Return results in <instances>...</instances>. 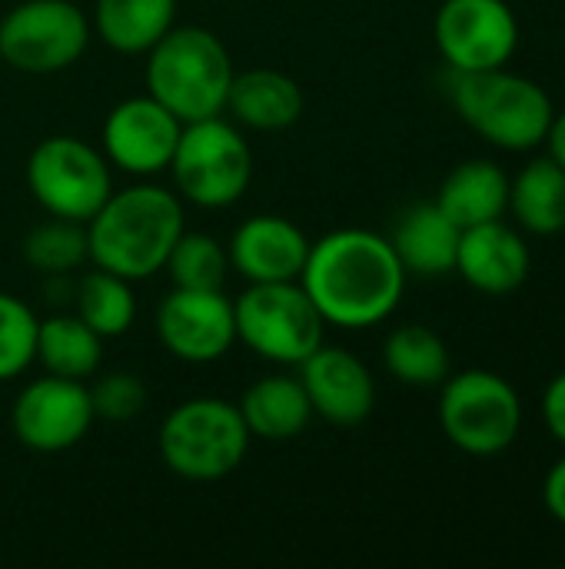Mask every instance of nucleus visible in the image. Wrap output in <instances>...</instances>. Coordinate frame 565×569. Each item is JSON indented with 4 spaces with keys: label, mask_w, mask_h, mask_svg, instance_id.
<instances>
[{
    "label": "nucleus",
    "mask_w": 565,
    "mask_h": 569,
    "mask_svg": "<svg viewBox=\"0 0 565 569\" xmlns=\"http://www.w3.org/2000/svg\"><path fill=\"white\" fill-rule=\"evenodd\" d=\"M226 110L250 130H286L303 117V90L283 70L253 67L233 73Z\"/></svg>",
    "instance_id": "obj_18"
},
{
    "label": "nucleus",
    "mask_w": 565,
    "mask_h": 569,
    "mask_svg": "<svg viewBox=\"0 0 565 569\" xmlns=\"http://www.w3.org/2000/svg\"><path fill=\"white\" fill-rule=\"evenodd\" d=\"M240 413H243L250 437H260L270 443H286V440L300 437L313 420L310 397H306L300 377H290V373L260 377L243 393Z\"/></svg>",
    "instance_id": "obj_20"
},
{
    "label": "nucleus",
    "mask_w": 565,
    "mask_h": 569,
    "mask_svg": "<svg viewBox=\"0 0 565 569\" xmlns=\"http://www.w3.org/2000/svg\"><path fill=\"white\" fill-rule=\"evenodd\" d=\"M183 230V200L167 187L137 183L110 193L87 220V247L97 267L133 283L167 267Z\"/></svg>",
    "instance_id": "obj_2"
},
{
    "label": "nucleus",
    "mask_w": 565,
    "mask_h": 569,
    "mask_svg": "<svg viewBox=\"0 0 565 569\" xmlns=\"http://www.w3.org/2000/svg\"><path fill=\"white\" fill-rule=\"evenodd\" d=\"M529 247L523 233L503 220L466 227L456 250V273L480 293L506 297L529 280Z\"/></svg>",
    "instance_id": "obj_17"
},
{
    "label": "nucleus",
    "mask_w": 565,
    "mask_h": 569,
    "mask_svg": "<svg viewBox=\"0 0 565 569\" xmlns=\"http://www.w3.org/2000/svg\"><path fill=\"white\" fill-rule=\"evenodd\" d=\"M167 270L173 287L186 290H223V280L230 273V253L226 247L210 233H180L167 257Z\"/></svg>",
    "instance_id": "obj_28"
},
{
    "label": "nucleus",
    "mask_w": 565,
    "mask_h": 569,
    "mask_svg": "<svg viewBox=\"0 0 565 569\" xmlns=\"http://www.w3.org/2000/svg\"><path fill=\"white\" fill-rule=\"evenodd\" d=\"M27 187L50 217L87 223L113 193L110 160L80 137L57 133L30 150Z\"/></svg>",
    "instance_id": "obj_9"
},
{
    "label": "nucleus",
    "mask_w": 565,
    "mask_h": 569,
    "mask_svg": "<svg viewBox=\"0 0 565 569\" xmlns=\"http://www.w3.org/2000/svg\"><path fill=\"white\" fill-rule=\"evenodd\" d=\"M37 313L13 293L0 290V383L17 380L37 360Z\"/></svg>",
    "instance_id": "obj_29"
},
{
    "label": "nucleus",
    "mask_w": 565,
    "mask_h": 569,
    "mask_svg": "<svg viewBox=\"0 0 565 569\" xmlns=\"http://www.w3.org/2000/svg\"><path fill=\"white\" fill-rule=\"evenodd\" d=\"M300 287L333 327L366 330L396 313L406 270L393 243L363 227H343L310 243Z\"/></svg>",
    "instance_id": "obj_1"
},
{
    "label": "nucleus",
    "mask_w": 565,
    "mask_h": 569,
    "mask_svg": "<svg viewBox=\"0 0 565 569\" xmlns=\"http://www.w3.org/2000/svg\"><path fill=\"white\" fill-rule=\"evenodd\" d=\"M300 383L310 397L313 417H323L333 427H356L376 407L370 367L343 347L320 343L300 363Z\"/></svg>",
    "instance_id": "obj_15"
},
{
    "label": "nucleus",
    "mask_w": 565,
    "mask_h": 569,
    "mask_svg": "<svg viewBox=\"0 0 565 569\" xmlns=\"http://www.w3.org/2000/svg\"><path fill=\"white\" fill-rule=\"evenodd\" d=\"M460 237L463 230L440 210V203H416L400 217L390 243L406 273L443 277L456 270Z\"/></svg>",
    "instance_id": "obj_19"
},
{
    "label": "nucleus",
    "mask_w": 565,
    "mask_h": 569,
    "mask_svg": "<svg viewBox=\"0 0 565 569\" xmlns=\"http://www.w3.org/2000/svg\"><path fill=\"white\" fill-rule=\"evenodd\" d=\"M90 43V20L73 0H23L0 20V60L20 73L73 67Z\"/></svg>",
    "instance_id": "obj_10"
},
{
    "label": "nucleus",
    "mask_w": 565,
    "mask_h": 569,
    "mask_svg": "<svg viewBox=\"0 0 565 569\" xmlns=\"http://www.w3.org/2000/svg\"><path fill=\"white\" fill-rule=\"evenodd\" d=\"M23 260H27L33 270L53 273V277L83 267V263L90 260L87 223L50 217L47 223L33 227V230L23 237Z\"/></svg>",
    "instance_id": "obj_27"
},
{
    "label": "nucleus",
    "mask_w": 565,
    "mask_h": 569,
    "mask_svg": "<svg viewBox=\"0 0 565 569\" xmlns=\"http://www.w3.org/2000/svg\"><path fill=\"white\" fill-rule=\"evenodd\" d=\"M37 360L53 377L90 380L103 360V337L77 313L47 317L37 327Z\"/></svg>",
    "instance_id": "obj_24"
},
{
    "label": "nucleus",
    "mask_w": 565,
    "mask_h": 569,
    "mask_svg": "<svg viewBox=\"0 0 565 569\" xmlns=\"http://www.w3.org/2000/svg\"><path fill=\"white\" fill-rule=\"evenodd\" d=\"M386 370L406 387H440L450 377V347L443 337L423 323L396 327L383 343Z\"/></svg>",
    "instance_id": "obj_25"
},
{
    "label": "nucleus",
    "mask_w": 565,
    "mask_h": 569,
    "mask_svg": "<svg viewBox=\"0 0 565 569\" xmlns=\"http://www.w3.org/2000/svg\"><path fill=\"white\" fill-rule=\"evenodd\" d=\"M147 387L137 373H107L90 387V403H93V417L97 420H110V423H127L137 420L147 410Z\"/></svg>",
    "instance_id": "obj_30"
},
{
    "label": "nucleus",
    "mask_w": 565,
    "mask_h": 569,
    "mask_svg": "<svg viewBox=\"0 0 565 569\" xmlns=\"http://www.w3.org/2000/svg\"><path fill=\"white\" fill-rule=\"evenodd\" d=\"M250 440L240 407L216 397L183 400L160 423L163 463L193 483L230 477L246 460Z\"/></svg>",
    "instance_id": "obj_5"
},
{
    "label": "nucleus",
    "mask_w": 565,
    "mask_h": 569,
    "mask_svg": "<svg viewBox=\"0 0 565 569\" xmlns=\"http://www.w3.org/2000/svg\"><path fill=\"white\" fill-rule=\"evenodd\" d=\"M543 420H546L549 433L556 437V443L565 447V373L553 377L543 393Z\"/></svg>",
    "instance_id": "obj_31"
},
{
    "label": "nucleus",
    "mask_w": 565,
    "mask_h": 569,
    "mask_svg": "<svg viewBox=\"0 0 565 569\" xmlns=\"http://www.w3.org/2000/svg\"><path fill=\"white\" fill-rule=\"evenodd\" d=\"M183 123L150 93L120 100L103 120V157L130 177H157L170 170Z\"/></svg>",
    "instance_id": "obj_14"
},
{
    "label": "nucleus",
    "mask_w": 565,
    "mask_h": 569,
    "mask_svg": "<svg viewBox=\"0 0 565 569\" xmlns=\"http://www.w3.org/2000/svg\"><path fill=\"white\" fill-rule=\"evenodd\" d=\"M233 73L230 50L206 27H170L147 50V93L180 123L220 117Z\"/></svg>",
    "instance_id": "obj_3"
},
{
    "label": "nucleus",
    "mask_w": 565,
    "mask_h": 569,
    "mask_svg": "<svg viewBox=\"0 0 565 569\" xmlns=\"http://www.w3.org/2000/svg\"><path fill=\"white\" fill-rule=\"evenodd\" d=\"M440 393V427L446 440L470 457L506 453L523 430L516 387L493 370L450 373Z\"/></svg>",
    "instance_id": "obj_6"
},
{
    "label": "nucleus",
    "mask_w": 565,
    "mask_h": 569,
    "mask_svg": "<svg viewBox=\"0 0 565 569\" xmlns=\"http://www.w3.org/2000/svg\"><path fill=\"white\" fill-rule=\"evenodd\" d=\"M226 253L230 267L246 277V283H283L300 280L310 240L293 220L256 213L236 227Z\"/></svg>",
    "instance_id": "obj_16"
},
{
    "label": "nucleus",
    "mask_w": 565,
    "mask_h": 569,
    "mask_svg": "<svg viewBox=\"0 0 565 569\" xmlns=\"http://www.w3.org/2000/svg\"><path fill=\"white\" fill-rule=\"evenodd\" d=\"M236 340L260 360L280 367H300L320 343L326 320L300 287V280L283 283H250L233 300Z\"/></svg>",
    "instance_id": "obj_7"
},
{
    "label": "nucleus",
    "mask_w": 565,
    "mask_h": 569,
    "mask_svg": "<svg viewBox=\"0 0 565 569\" xmlns=\"http://www.w3.org/2000/svg\"><path fill=\"white\" fill-rule=\"evenodd\" d=\"M157 337L183 363H213L236 343L233 300L223 290L173 287L157 307Z\"/></svg>",
    "instance_id": "obj_13"
},
{
    "label": "nucleus",
    "mask_w": 565,
    "mask_h": 569,
    "mask_svg": "<svg viewBox=\"0 0 565 569\" xmlns=\"http://www.w3.org/2000/svg\"><path fill=\"white\" fill-rule=\"evenodd\" d=\"M450 97L460 120L473 133L509 153H529L543 147L556 117L553 97L536 80L506 67L453 73Z\"/></svg>",
    "instance_id": "obj_4"
},
{
    "label": "nucleus",
    "mask_w": 565,
    "mask_h": 569,
    "mask_svg": "<svg viewBox=\"0 0 565 569\" xmlns=\"http://www.w3.org/2000/svg\"><path fill=\"white\" fill-rule=\"evenodd\" d=\"M546 147H549V157L565 170V110L553 117V127H549V137H546Z\"/></svg>",
    "instance_id": "obj_33"
},
{
    "label": "nucleus",
    "mask_w": 565,
    "mask_h": 569,
    "mask_svg": "<svg viewBox=\"0 0 565 569\" xmlns=\"http://www.w3.org/2000/svg\"><path fill=\"white\" fill-rule=\"evenodd\" d=\"M543 503L549 510V517L556 523L565 527V457L553 463V470L546 473V483H543Z\"/></svg>",
    "instance_id": "obj_32"
},
{
    "label": "nucleus",
    "mask_w": 565,
    "mask_h": 569,
    "mask_svg": "<svg viewBox=\"0 0 565 569\" xmlns=\"http://www.w3.org/2000/svg\"><path fill=\"white\" fill-rule=\"evenodd\" d=\"M93 420L90 387L53 373L27 383L10 410L13 437L33 453H63L77 447L90 433Z\"/></svg>",
    "instance_id": "obj_12"
},
{
    "label": "nucleus",
    "mask_w": 565,
    "mask_h": 569,
    "mask_svg": "<svg viewBox=\"0 0 565 569\" xmlns=\"http://www.w3.org/2000/svg\"><path fill=\"white\" fill-rule=\"evenodd\" d=\"M77 317L97 330L103 340L123 337L133 327L137 317V300L130 280L93 267L80 283H77Z\"/></svg>",
    "instance_id": "obj_26"
},
{
    "label": "nucleus",
    "mask_w": 565,
    "mask_h": 569,
    "mask_svg": "<svg viewBox=\"0 0 565 569\" xmlns=\"http://www.w3.org/2000/svg\"><path fill=\"white\" fill-rule=\"evenodd\" d=\"M436 203L460 230L503 220L509 207V177L493 160H466L450 170Z\"/></svg>",
    "instance_id": "obj_21"
},
{
    "label": "nucleus",
    "mask_w": 565,
    "mask_h": 569,
    "mask_svg": "<svg viewBox=\"0 0 565 569\" xmlns=\"http://www.w3.org/2000/svg\"><path fill=\"white\" fill-rule=\"evenodd\" d=\"M176 17V0H97L93 30L117 53H147Z\"/></svg>",
    "instance_id": "obj_23"
},
{
    "label": "nucleus",
    "mask_w": 565,
    "mask_h": 569,
    "mask_svg": "<svg viewBox=\"0 0 565 569\" xmlns=\"http://www.w3.org/2000/svg\"><path fill=\"white\" fill-rule=\"evenodd\" d=\"M519 230L556 237L565 230V170L553 157L529 160L509 180V207Z\"/></svg>",
    "instance_id": "obj_22"
},
{
    "label": "nucleus",
    "mask_w": 565,
    "mask_h": 569,
    "mask_svg": "<svg viewBox=\"0 0 565 569\" xmlns=\"http://www.w3.org/2000/svg\"><path fill=\"white\" fill-rule=\"evenodd\" d=\"M433 37L453 73L496 70L519 47V20L506 0H443Z\"/></svg>",
    "instance_id": "obj_11"
},
{
    "label": "nucleus",
    "mask_w": 565,
    "mask_h": 569,
    "mask_svg": "<svg viewBox=\"0 0 565 569\" xmlns=\"http://www.w3.org/2000/svg\"><path fill=\"white\" fill-rule=\"evenodd\" d=\"M170 173L180 200H190L203 210H223L246 193L253 177V153L233 123L223 117H206L183 123Z\"/></svg>",
    "instance_id": "obj_8"
}]
</instances>
